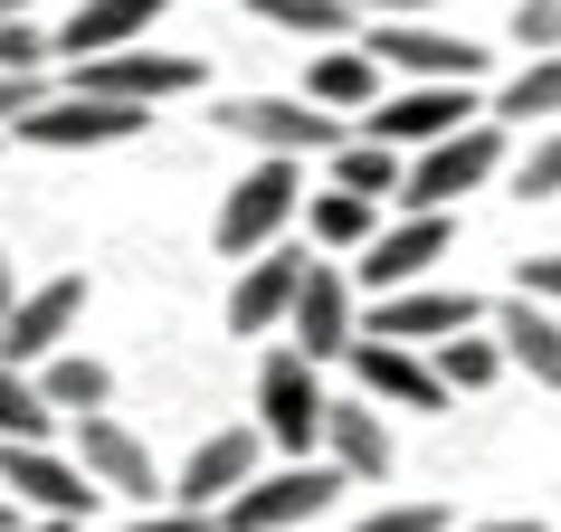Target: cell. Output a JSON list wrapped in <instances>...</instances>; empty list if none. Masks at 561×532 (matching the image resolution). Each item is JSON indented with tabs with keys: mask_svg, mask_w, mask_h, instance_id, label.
Masks as SVG:
<instances>
[{
	"mask_svg": "<svg viewBox=\"0 0 561 532\" xmlns=\"http://www.w3.org/2000/svg\"><path fill=\"white\" fill-rule=\"evenodd\" d=\"M333 495H343V475H333L324 456H286V466H257L209 523H219V532H305Z\"/></svg>",
	"mask_w": 561,
	"mask_h": 532,
	"instance_id": "obj_1",
	"label": "cell"
},
{
	"mask_svg": "<svg viewBox=\"0 0 561 532\" xmlns=\"http://www.w3.org/2000/svg\"><path fill=\"white\" fill-rule=\"evenodd\" d=\"M296 209H305V162H248V172L229 181V200H219V257H257V247H276V238L296 229Z\"/></svg>",
	"mask_w": 561,
	"mask_h": 532,
	"instance_id": "obj_2",
	"label": "cell"
},
{
	"mask_svg": "<svg viewBox=\"0 0 561 532\" xmlns=\"http://www.w3.org/2000/svg\"><path fill=\"white\" fill-rule=\"evenodd\" d=\"M495 172H504V124H495V115H476V124H457L447 143L410 152L400 209H447V200H467V190H485Z\"/></svg>",
	"mask_w": 561,
	"mask_h": 532,
	"instance_id": "obj_3",
	"label": "cell"
},
{
	"mask_svg": "<svg viewBox=\"0 0 561 532\" xmlns=\"http://www.w3.org/2000/svg\"><path fill=\"white\" fill-rule=\"evenodd\" d=\"M67 86L77 95H105V105H172V95H201V58H181V48H115V58H77L67 67Z\"/></svg>",
	"mask_w": 561,
	"mask_h": 532,
	"instance_id": "obj_4",
	"label": "cell"
},
{
	"mask_svg": "<svg viewBox=\"0 0 561 532\" xmlns=\"http://www.w3.org/2000/svg\"><path fill=\"white\" fill-rule=\"evenodd\" d=\"M219 134H238L266 162H314V152L343 143V115L305 105V95H238V105H219Z\"/></svg>",
	"mask_w": 561,
	"mask_h": 532,
	"instance_id": "obj_5",
	"label": "cell"
},
{
	"mask_svg": "<svg viewBox=\"0 0 561 532\" xmlns=\"http://www.w3.org/2000/svg\"><path fill=\"white\" fill-rule=\"evenodd\" d=\"M324 361H305L296 343L286 352H266L257 371V438L276 447V456H314L324 447V381H314Z\"/></svg>",
	"mask_w": 561,
	"mask_h": 532,
	"instance_id": "obj_6",
	"label": "cell"
},
{
	"mask_svg": "<svg viewBox=\"0 0 561 532\" xmlns=\"http://www.w3.org/2000/svg\"><path fill=\"white\" fill-rule=\"evenodd\" d=\"M371 67H400L410 86H476L485 77V38H447L428 20H371Z\"/></svg>",
	"mask_w": 561,
	"mask_h": 532,
	"instance_id": "obj_7",
	"label": "cell"
},
{
	"mask_svg": "<svg viewBox=\"0 0 561 532\" xmlns=\"http://www.w3.org/2000/svg\"><path fill=\"white\" fill-rule=\"evenodd\" d=\"M144 105H105V95H48V105H30V115L10 124V134H20V143L30 152H95V143H134V134H144Z\"/></svg>",
	"mask_w": 561,
	"mask_h": 532,
	"instance_id": "obj_8",
	"label": "cell"
},
{
	"mask_svg": "<svg viewBox=\"0 0 561 532\" xmlns=\"http://www.w3.org/2000/svg\"><path fill=\"white\" fill-rule=\"evenodd\" d=\"M0 495L48 513V523H87L95 504H105L95 475L77 466V456H58V447H0Z\"/></svg>",
	"mask_w": 561,
	"mask_h": 532,
	"instance_id": "obj_9",
	"label": "cell"
},
{
	"mask_svg": "<svg viewBox=\"0 0 561 532\" xmlns=\"http://www.w3.org/2000/svg\"><path fill=\"white\" fill-rule=\"evenodd\" d=\"M447 247H457V219H447V209H400V219L371 229V247H362V286H371V296H400L428 266H447Z\"/></svg>",
	"mask_w": 561,
	"mask_h": 532,
	"instance_id": "obj_10",
	"label": "cell"
},
{
	"mask_svg": "<svg viewBox=\"0 0 561 532\" xmlns=\"http://www.w3.org/2000/svg\"><path fill=\"white\" fill-rule=\"evenodd\" d=\"M476 115H485L476 86H400V95H381V105L362 115V134L390 143V152H428V143H447L457 124H476Z\"/></svg>",
	"mask_w": 561,
	"mask_h": 532,
	"instance_id": "obj_11",
	"label": "cell"
},
{
	"mask_svg": "<svg viewBox=\"0 0 561 532\" xmlns=\"http://www.w3.org/2000/svg\"><path fill=\"white\" fill-rule=\"evenodd\" d=\"M77 314H87V276L67 266V276H48V286H20V304H10V324H0V361H20V371H38L48 352H67V333H77Z\"/></svg>",
	"mask_w": 561,
	"mask_h": 532,
	"instance_id": "obj_12",
	"label": "cell"
},
{
	"mask_svg": "<svg viewBox=\"0 0 561 532\" xmlns=\"http://www.w3.org/2000/svg\"><path fill=\"white\" fill-rule=\"evenodd\" d=\"M286 333H296L305 361H343V352L362 343V296H353V276H343V266H305L296 304H286Z\"/></svg>",
	"mask_w": 561,
	"mask_h": 532,
	"instance_id": "obj_13",
	"label": "cell"
},
{
	"mask_svg": "<svg viewBox=\"0 0 561 532\" xmlns=\"http://www.w3.org/2000/svg\"><path fill=\"white\" fill-rule=\"evenodd\" d=\"M343 361H353V381H362V400H371V409H400V418L447 409V390H438V371H428V352H419V343H381V333H362Z\"/></svg>",
	"mask_w": 561,
	"mask_h": 532,
	"instance_id": "obj_14",
	"label": "cell"
},
{
	"mask_svg": "<svg viewBox=\"0 0 561 532\" xmlns=\"http://www.w3.org/2000/svg\"><path fill=\"white\" fill-rule=\"evenodd\" d=\"M476 324H485V304H476L467 286H428V276H419V286H400V296L371 304V324H362V333H381V343H419V352H428V343L476 333Z\"/></svg>",
	"mask_w": 561,
	"mask_h": 532,
	"instance_id": "obj_15",
	"label": "cell"
},
{
	"mask_svg": "<svg viewBox=\"0 0 561 532\" xmlns=\"http://www.w3.org/2000/svg\"><path fill=\"white\" fill-rule=\"evenodd\" d=\"M305 247H286V238H276V247H257V257H238V286H229V333H248V343H257V333H276L286 324V304H296V286H305Z\"/></svg>",
	"mask_w": 561,
	"mask_h": 532,
	"instance_id": "obj_16",
	"label": "cell"
},
{
	"mask_svg": "<svg viewBox=\"0 0 561 532\" xmlns=\"http://www.w3.org/2000/svg\"><path fill=\"white\" fill-rule=\"evenodd\" d=\"M77 466L95 475V495H134L152 513V495H162V475H152V447L134 438V428H124V418H77Z\"/></svg>",
	"mask_w": 561,
	"mask_h": 532,
	"instance_id": "obj_17",
	"label": "cell"
},
{
	"mask_svg": "<svg viewBox=\"0 0 561 532\" xmlns=\"http://www.w3.org/2000/svg\"><path fill=\"white\" fill-rule=\"evenodd\" d=\"M257 456H266V438H257V428H219V438H201V447H191V466L172 475V495L191 504V513H219V504H229L238 485L257 475Z\"/></svg>",
	"mask_w": 561,
	"mask_h": 532,
	"instance_id": "obj_18",
	"label": "cell"
},
{
	"mask_svg": "<svg viewBox=\"0 0 561 532\" xmlns=\"http://www.w3.org/2000/svg\"><path fill=\"white\" fill-rule=\"evenodd\" d=\"M324 466L343 475V485H381L390 475V418L371 409V400H324Z\"/></svg>",
	"mask_w": 561,
	"mask_h": 532,
	"instance_id": "obj_19",
	"label": "cell"
},
{
	"mask_svg": "<svg viewBox=\"0 0 561 532\" xmlns=\"http://www.w3.org/2000/svg\"><path fill=\"white\" fill-rule=\"evenodd\" d=\"M162 10L172 0H77V20L58 30V58H115V48H144L152 30H162Z\"/></svg>",
	"mask_w": 561,
	"mask_h": 532,
	"instance_id": "obj_20",
	"label": "cell"
},
{
	"mask_svg": "<svg viewBox=\"0 0 561 532\" xmlns=\"http://www.w3.org/2000/svg\"><path fill=\"white\" fill-rule=\"evenodd\" d=\"M495 343H504V371H533L542 390H561V314L533 296H504L495 304Z\"/></svg>",
	"mask_w": 561,
	"mask_h": 532,
	"instance_id": "obj_21",
	"label": "cell"
},
{
	"mask_svg": "<svg viewBox=\"0 0 561 532\" xmlns=\"http://www.w3.org/2000/svg\"><path fill=\"white\" fill-rule=\"evenodd\" d=\"M305 105H324V115H371V105H381L371 48H324V58L305 67Z\"/></svg>",
	"mask_w": 561,
	"mask_h": 532,
	"instance_id": "obj_22",
	"label": "cell"
},
{
	"mask_svg": "<svg viewBox=\"0 0 561 532\" xmlns=\"http://www.w3.org/2000/svg\"><path fill=\"white\" fill-rule=\"evenodd\" d=\"M400 181H410V152L371 143V134H343V143H333V190H353V200H371V209H400Z\"/></svg>",
	"mask_w": 561,
	"mask_h": 532,
	"instance_id": "obj_23",
	"label": "cell"
},
{
	"mask_svg": "<svg viewBox=\"0 0 561 532\" xmlns=\"http://www.w3.org/2000/svg\"><path fill=\"white\" fill-rule=\"evenodd\" d=\"M38 400H48L58 418H95L105 400H115V371L87 361V352H48V361H38Z\"/></svg>",
	"mask_w": 561,
	"mask_h": 532,
	"instance_id": "obj_24",
	"label": "cell"
},
{
	"mask_svg": "<svg viewBox=\"0 0 561 532\" xmlns=\"http://www.w3.org/2000/svg\"><path fill=\"white\" fill-rule=\"evenodd\" d=\"M428 371H438L447 400H476V390L504 381V343L495 333H447V343H428Z\"/></svg>",
	"mask_w": 561,
	"mask_h": 532,
	"instance_id": "obj_25",
	"label": "cell"
},
{
	"mask_svg": "<svg viewBox=\"0 0 561 532\" xmlns=\"http://www.w3.org/2000/svg\"><path fill=\"white\" fill-rule=\"evenodd\" d=\"M305 229H314V247H333V257H362L371 229H381V209L353 200V190H314V200H305Z\"/></svg>",
	"mask_w": 561,
	"mask_h": 532,
	"instance_id": "obj_26",
	"label": "cell"
},
{
	"mask_svg": "<svg viewBox=\"0 0 561 532\" xmlns=\"http://www.w3.org/2000/svg\"><path fill=\"white\" fill-rule=\"evenodd\" d=\"M485 115H495V124H561V48H552V58H524V67H514V86H504Z\"/></svg>",
	"mask_w": 561,
	"mask_h": 532,
	"instance_id": "obj_27",
	"label": "cell"
},
{
	"mask_svg": "<svg viewBox=\"0 0 561 532\" xmlns=\"http://www.w3.org/2000/svg\"><path fill=\"white\" fill-rule=\"evenodd\" d=\"M48 428H58V409L38 400V371L0 361V447H48Z\"/></svg>",
	"mask_w": 561,
	"mask_h": 532,
	"instance_id": "obj_28",
	"label": "cell"
},
{
	"mask_svg": "<svg viewBox=\"0 0 561 532\" xmlns=\"http://www.w3.org/2000/svg\"><path fill=\"white\" fill-rule=\"evenodd\" d=\"M266 30H286V38H353V0H248Z\"/></svg>",
	"mask_w": 561,
	"mask_h": 532,
	"instance_id": "obj_29",
	"label": "cell"
},
{
	"mask_svg": "<svg viewBox=\"0 0 561 532\" xmlns=\"http://www.w3.org/2000/svg\"><path fill=\"white\" fill-rule=\"evenodd\" d=\"M514 200H561V124H542L533 152L514 162Z\"/></svg>",
	"mask_w": 561,
	"mask_h": 532,
	"instance_id": "obj_30",
	"label": "cell"
},
{
	"mask_svg": "<svg viewBox=\"0 0 561 532\" xmlns=\"http://www.w3.org/2000/svg\"><path fill=\"white\" fill-rule=\"evenodd\" d=\"M353 532H447V504H428V495H400V504H371Z\"/></svg>",
	"mask_w": 561,
	"mask_h": 532,
	"instance_id": "obj_31",
	"label": "cell"
},
{
	"mask_svg": "<svg viewBox=\"0 0 561 532\" xmlns=\"http://www.w3.org/2000/svg\"><path fill=\"white\" fill-rule=\"evenodd\" d=\"M48 58H58V38H38L30 20H0V77H38Z\"/></svg>",
	"mask_w": 561,
	"mask_h": 532,
	"instance_id": "obj_32",
	"label": "cell"
},
{
	"mask_svg": "<svg viewBox=\"0 0 561 532\" xmlns=\"http://www.w3.org/2000/svg\"><path fill=\"white\" fill-rule=\"evenodd\" d=\"M504 38H524V58H552V48H561V0H524Z\"/></svg>",
	"mask_w": 561,
	"mask_h": 532,
	"instance_id": "obj_33",
	"label": "cell"
},
{
	"mask_svg": "<svg viewBox=\"0 0 561 532\" xmlns=\"http://www.w3.org/2000/svg\"><path fill=\"white\" fill-rule=\"evenodd\" d=\"M514 296H533V304H552V314H561V257H524Z\"/></svg>",
	"mask_w": 561,
	"mask_h": 532,
	"instance_id": "obj_34",
	"label": "cell"
},
{
	"mask_svg": "<svg viewBox=\"0 0 561 532\" xmlns=\"http://www.w3.org/2000/svg\"><path fill=\"white\" fill-rule=\"evenodd\" d=\"M30 105H48V77H0V124H20Z\"/></svg>",
	"mask_w": 561,
	"mask_h": 532,
	"instance_id": "obj_35",
	"label": "cell"
},
{
	"mask_svg": "<svg viewBox=\"0 0 561 532\" xmlns=\"http://www.w3.org/2000/svg\"><path fill=\"white\" fill-rule=\"evenodd\" d=\"M124 532H209V513H191V504H152L144 523H124Z\"/></svg>",
	"mask_w": 561,
	"mask_h": 532,
	"instance_id": "obj_36",
	"label": "cell"
},
{
	"mask_svg": "<svg viewBox=\"0 0 561 532\" xmlns=\"http://www.w3.org/2000/svg\"><path fill=\"white\" fill-rule=\"evenodd\" d=\"M353 10H371V20H419V10H447V0H353Z\"/></svg>",
	"mask_w": 561,
	"mask_h": 532,
	"instance_id": "obj_37",
	"label": "cell"
},
{
	"mask_svg": "<svg viewBox=\"0 0 561 532\" xmlns=\"http://www.w3.org/2000/svg\"><path fill=\"white\" fill-rule=\"evenodd\" d=\"M10 304H20V266L0 257V324H10Z\"/></svg>",
	"mask_w": 561,
	"mask_h": 532,
	"instance_id": "obj_38",
	"label": "cell"
},
{
	"mask_svg": "<svg viewBox=\"0 0 561 532\" xmlns=\"http://www.w3.org/2000/svg\"><path fill=\"white\" fill-rule=\"evenodd\" d=\"M467 532H542V523H524V513H514V523H467Z\"/></svg>",
	"mask_w": 561,
	"mask_h": 532,
	"instance_id": "obj_39",
	"label": "cell"
},
{
	"mask_svg": "<svg viewBox=\"0 0 561 532\" xmlns=\"http://www.w3.org/2000/svg\"><path fill=\"white\" fill-rule=\"evenodd\" d=\"M10 532H77V523H48V513H38V523H10Z\"/></svg>",
	"mask_w": 561,
	"mask_h": 532,
	"instance_id": "obj_40",
	"label": "cell"
},
{
	"mask_svg": "<svg viewBox=\"0 0 561 532\" xmlns=\"http://www.w3.org/2000/svg\"><path fill=\"white\" fill-rule=\"evenodd\" d=\"M30 10H38V0H0V20H30Z\"/></svg>",
	"mask_w": 561,
	"mask_h": 532,
	"instance_id": "obj_41",
	"label": "cell"
},
{
	"mask_svg": "<svg viewBox=\"0 0 561 532\" xmlns=\"http://www.w3.org/2000/svg\"><path fill=\"white\" fill-rule=\"evenodd\" d=\"M10 523H20V504H10V495H0V532H10Z\"/></svg>",
	"mask_w": 561,
	"mask_h": 532,
	"instance_id": "obj_42",
	"label": "cell"
}]
</instances>
